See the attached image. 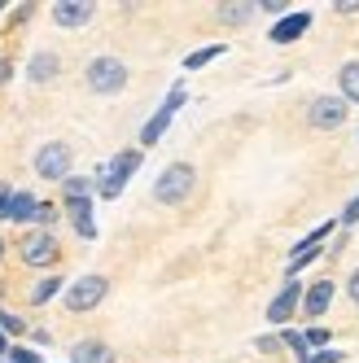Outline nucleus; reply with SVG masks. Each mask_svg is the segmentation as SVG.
Returning <instances> with one entry per match:
<instances>
[{
    "mask_svg": "<svg viewBox=\"0 0 359 363\" xmlns=\"http://www.w3.org/2000/svg\"><path fill=\"white\" fill-rule=\"evenodd\" d=\"M197 184V171L189 162H171L158 179H153V201H162V206H180Z\"/></svg>",
    "mask_w": 359,
    "mask_h": 363,
    "instance_id": "obj_1",
    "label": "nucleus"
},
{
    "mask_svg": "<svg viewBox=\"0 0 359 363\" xmlns=\"http://www.w3.org/2000/svg\"><path fill=\"white\" fill-rule=\"evenodd\" d=\"M136 167H140V149H127V153H118L114 162L101 167V175H96L101 197H118V193H123V184L132 179V171H136Z\"/></svg>",
    "mask_w": 359,
    "mask_h": 363,
    "instance_id": "obj_2",
    "label": "nucleus"
},
{
    "mask_svg": "<svg viewBox=\"0 0 359 363\" xmlns=\"http://www.w3.org/2000/svg\"><path fill=\"white\" fill-rule=\"evenodd\" d=\"M84 79H88L92 92H118V88L127 84V66H123L118 57H96V62H88Z\"/></svg>",
    "mask_w": 359,
    "mask_h": 363,
    "instance_id": "obj_3",
    "label": "nucleus"
},
{
    "mask_svg": "<svg viewBox=\"0 0 359 363\" xmlns=\"http://www.w3.org/2000/svg\"><path fill=\"white\" fill-rule=\"evenodd\" d=\"M184 96H189V92H184V84H175V88H171V96L162 101V110H158V114H153V118H149V123L140 127V145H158V140H162V132L171 127L175 110L184 106Z\"/></svg>",
    "mask_w": 359,
    "mask_h": 363,
    "instance_id": "obj_4",
    "label": "nucleus"
},
{
    "mask_svg": "<svg viewBox=\"0 0 359 363\" xmlns=\"http://www.w3.org/2000/svg\"><path fill=\"white\" fill-rule=\"evenodd\" d=\"M106 289H110L106 276H79V280L66 289V306H70V311H92L101 298H106Z\"/></svg>",
    "mask_w": 359,
    "mask_h": 363,
    "instance_id": "obj_5",
    "label": "nucleus"
},
{
    "mask_svg": "<svg viewBox=\"0 0 359 363\" xmlns=\"http://www.w3.org/2000/svg\"><path fill=\"white\" fill-rule=\"evenodd\" d=\"M22 263H27V267L57 263V237H53V232H31V237L22 241Z\"/></svg>",
    "mask_w": 359,
    "mask_h": 363,
    "instance_id": "obj_6",
    "label": "nucleus"
},
{
    "mask_svg": "<svg viewBox=\"0 0 359 363\" xmlns=\"http://www.w3.org/2000/svg\"><path fill=\"white\" fill-rule=\"evenodd\" d=\"M306 118H311V127H320V132H333V127L346 123V101H338V96H316L311 110H306Z\"/></svg>",
    "mask_w": 359,
    "mask_h": 363,
    "instance_id": "obj_7",
    "label": "nucleus"
},
{
    "mask_svg": "<svg viewBox=\"0 0 359 363\" xmlns=\"http://www.w3.org/2000/svg\"><path fill=\"white\" fill-rule=\"evenodd\" d=\"M35 171L44 179H70V149L66 145H44L35 153Z\"/></svg>",
    "mask_w": 359,
    "mask_h": 363,
    "instance_id": "obj_8",
    "label": "nucleus"
},
{
    "mask_svg": "<svg viewBox=\"0 0 359 363\" xmlns=\"http://www.w3.org/2000/svg\"><path fill=\"white\" fill-rule=\"evenodd\" d=\"M298 302H302V284H298V280H289L285 289H280V294L272 298V306H267V320H272V324H285V320L294 315V306H298Z\"/></svg>",
    "mask_w": 359,
    "mask_h": 363,
    "instance_id": "obj_9",
    "label": "nucleus"
},
{
    "mask_svg": "<svg viewBox=\"0 0 359 363\" xmlns=\"http://www.w3.org/2000/svg\"><path fill=\"white\" fill-rule=\"evenodd\" d=\"M53 22L57 27H84V22H92V5L88 0H62V5H53Z\"/></svg>",
    "mask_w": 359,
    "mask_h": 363,
    "instance_id": "obj_10",
    "label": "nucleus"
},
{
    "mask_svg": "<svg viewBox=\"0 0 359 363\" xmlns=\"http://www.w3.org/2000/svg\"><path fill=\"white\" fill-rule=\"evenodd\" d=\"M328 228H333V223H320V228L311 232V237H306V241L294 250V258H289V276H294V272H302V267H306V263H311V258L320 254V241L328 237Z\"/></svg>",
    "mask_w": 359,
    "mask_h": 363,
    "instance_id": "obj_11",
    "label": "nucleus"
},
{
    "mask_svg": "<svg viewBox=\"0 0 359 363\" xmlns=\"http://www.w3.org/2000/svg\"><path fill=\"white\" fill-rule=\"evenodd\" d=\"M306 27H311V13H285L272 27V44H289V40H298Z\"/></svg>",
    "mask_w": 359,
    "mask_h": 363,
    "instance_id": "obj_12",
    "label": "nucleus"
},
{
    "mask_svg": "<svg viewBox=\"0 0 359 363\" xmlns=\"http://www.w3.org/2000/svg\"><path fill=\"white\" fill-rule=\"evenodd\" d=\"M66 211L74 219V228H79V237L92 241L96 237V223H92V197H79V201H66Z\"/></svg>",
    "mask_w": 359,
    "mask_h": 363,
    "instance_id": "obj_13",
    "label": "nucleus"
},
{
    "mask_svg": "<svg viewBox=\"0 0 359 363\" xmlns=\"http://www.w3.org/2000/svg\"><path fill=\"white\" fill-rule=\"evenodd\" d=\"M70 363H114V350L106 342H79L70 350Z\"/></svg>",
    "mask_w": 359,
    "mask_h": 363,
    "instance_id": "obj_14",
    "label": "nucleus"
},
{
    "mask_svg": "<svg viewBox=\"0 0 359 363\" xmlns=\"http://www.w3.org/2000/svg\"><path fill=\"white\" fill-rule=\"evenodd\" d=\"M57 70H62L57 53H35V57H31V66H27V79H31V84H48Z\"/></svg>",
    "mask_w": 359,
    "mask_h": 363,
    "instance_id": "obj_15",
    "label": "nucleus"
},
{
    "mask_svg": "<svg viewBox=\"0 0 359 363\" xmlns=\"http://www.w3.org/2000/svg\"><path fill=\"white\" fill-rule=\"evenodd\" d=\"M328 302H333V284L328 280H316L311 289H306V315H324Z\"/></svg>",
    "mask_w": 359,
    "mask_h": 363,
    "instance_id": "obj_16",
    "label": "nucleus"
},
{
    "mask_svg": "<svg viewBox=\"0 0 359 363\" xmlns=\"http://www.w3.org/2000/svg\"><path fill=\"white\" fill-rule=\"evenodd\" d=\"M35 211H40V201L31 193H13V201H9V219L13 223H35Z\"/></svg>",
    "mask_w": 359,
    "mask_h": 363,
    "instance_id": "obj_17",
    "label": "nucleus"
},
{
    "mask_svg": "<svg viewBox=\"0 0 359 363\" xmlns=\"http://www.w3.org/2000/svg\"><path fill=\"white\" fill-rule=\"evenodd\" d=\"M338 79H342V101H359V62H346Z\"/></svg>",
    "mask_w": 359,
    "mask_h": 363,
    "instance_id": "obj_18",
    "label": "nucleus"
},
{
    "mask_svg": "<svg viewBox=\"0 0 359 363\" xmlns=\"http://www.w3.org/2000/svg\"><path fill=\"white\" fill-rule=\"evenodd\" d=\"M223 53V44H211V48H197V53H189L184 57V70H201V66H206V62H215Z\"/></svg>",
    "mask_w": 359,
    "mask_h": 363,
    "instance_id": "obj_19",
    "label": "nucleus"
},
{
    "mask_svg": "<svg viewBox=\"0 0 359 363\" xmlns=\"http://www.w3.org/2000/svg\"><path fill=\"white\" fill-rule=\"evenodd\" d=\"M62 184H66V201H79V197L92 193V179L88 175H70V179H62Z\"/></svg>",
    "mask_w": 359,
    "mask_h": 363,
    "instance_id": "obj_20",
    "label": "nucleus"
},
{
    "mask_svg": "<svg viewBox=\"0 0 359 363\" xmlns=\"http://www.w3.org/2000/svg\"><path fill=\"white\" fill-rule=\"evenodd\" d=\"M57 289H62V280H57V276H48V280H40L35 289H31V302H35V306H44L48 298H57Z\"/></svg>",
    "mask_w": 359,
    "mask_h": 363,
    "instance_id": "obj_21",
    "label": "nucleus"
},
{
    "mask_svg": "<svg viewBox=\"0 0 359 363\" xmlns=\"http://www.w3.org/2000/svg\"><path fill=\"white\" fill-rule=\"evenodd\" d=\"M250 9H259V5H219V18L237 27V22H245V18H250Z\"/></svg>",
    "mask_w": 359,
    "mask_h": 363,
    "instance_id": "obj_22",
    "label": "nucleus"
},
{
    "mask_svg": "<svg viewBox=\"0 0 359 363\" xmlns=\"http://www.w3.org/2000/svg\"><path fill=\"white\" fill-rule=\"evenodd\" d=\"M280 342H285V346H289L298 359H311V346H306V337H302V333H294V328H289L285 337H280Z\"/></svg>",
    "mask_w": 359,
    "mask_h": 363,
    "instance_id": "obj_23",
    "label": "nucleus"
},
{
    "mask_svg": "<svg viewBox=\"0 0 359 363\" xmlns=\"http://www.w3.org/2000/svg\"><path fill=\"white\" fill-rule=\"evenodd\" d=\"M342 223H346V228H355V223H359V197H350V206L342 211Z\"/></svg>",
    "mask_w": 359,
    "mask_h": 363,
    "instance_id": "obj_24",
    "label": "nucleus"
},
{
    "mask_svg": "<svg viewBox=\"0 0 359 363\" xmlns=\"http://www.w3.org/2000/svg\"><path fill=\"white\" fill-rule=\"evenodd\" d=\"M0 328H5V333H13V337H18V333H22V328H27V324H22L18 315H0Z\"/></svg>",
    "mask_w": 359,
    "mask_h": 363,
    "instance_id": "obj_25",
    "label": "nucleus"
},
{
    "mask_svg": "<svg viewBox=\"0 0 359 363\" xmlns=\"http://www.w3.org/2000/svg\"><path fill=\"white\" fill-rule=\"evenodd\" d=\"M9 201H13L9 184H0V219H9Z\"/></svg>",
    "mask_w": 359,
    "mask_h": 363,
    "instance_id": "obj_26",
    "label": "nucleus"
},
{
    "mask_svg": "<svg viewBox=\"0 0 359 363\" xmlns=\"http://www.w3.org/2000/svg\"><path fill=\"white\" fill-rule=\"evenodd\" d=\"M338 359H342L338 350H316V354H311V359H306V363H338Z\"/></svg>",
    "mask_w": 359,
    "mask_h": 363,
    "instance_id": "obj_27",
    "label": "nucleus"
},
{
    "mask_svg": "<svg viewBox=\"0 0 359 363\" xmlns=\"http://www.w3.org/2000/svg\"><path fill=\"white\" fill-rule=\"evenodd\" d=\"M9 359H13V363H40V354H35V350H22V346H18Z\"/></svg>",
    "mask_w": 359,
    "mask_h": 363,
    "instance_id": "obj_28",
    "label": "nucleus"
},
{
    "mask_svg": "<svg viewBox=\"0 0 359 363\" xmlns=\"http://www.w3.org/2000/svg\"><path fill=\"white\" fill-rule=\"evenodd\" d=\"M53 215H57L53 206H48V201H40V211H35V223H53Z\"/></svg>",
    "mask_w": 359,
    "mask_h": 363,
    "instance_id": "obj_29",
    "label": "nucleus"
},
{
    "mask_svg": "<svg viewBox=\"0 0 359 363\" xmlns=\"http://www.w3.org/2000/svg\"><path fill=\"white\" fill-rule=\"evenodd\" d=\"M259 350H263V354H276V350H280V337H259Z\"/></svg>",
    "mask_w": 359,
    "mask_h": 363,
    "instance_id": "obj_30",
    "label": "nucleus"
},
{
    "mask_svg": "<svg viewBox=\"0 0 359 363\" xmlns=\"http://www.w3.org/2000/svg\"><path fill=\"white\" fill-rule=\"evenodd\" d=\"M324 342H328L324 328H311V333H306V346H324Z\"/></svg>",
    "mask_w": 359,
    "mask_h": 363,
    "instance_id": "obj_31",
    "label": "nucleus"
},
{
    "mask_svg": "<svg viewBox=\"0 0 359 363\" xmlns=\"http://www.w3.org/2000/svg\"><path fill=\"white\" fill-rule=\"evenodd\" d=\"M346 294L359 302V267H355V272H350V280H346Z\"/></svg>",
    "mask_w": 359,
    "mask_h": 363,
    "instance_id": "obj_32",
    "label": "nucleus"
},
{
    "mask_svg": "<svg viewBox=\"0 0 359 363\" xmlns=\"http://www.w3.org/2000/svg\"><path fill=\"white\" fill-rule=\"evenodd\" d=\"M259 9H267V13H285L289 5H285V0H263V5H259Z\"/></svg>",
    "mask_w": 359,
    "mask_h": 363,
    "instance_id": "obj_33",
    "label": "nucleus"
},
{
    "mask_svg": "<svg viewBox=\"0 0 359 363\" xmlns=\"http://www.w3.org/2000/svg\"><path fill=\"white\" fill-rule=\"evenodd\" d=\"M333 9H338V13H359V0H338Z\"/></svg>",
    "mask_w": 359,
    "mask_h": 363,
    "instance_id": "obj_34",
    "label": "nucleus"
},
{
    "mask_svg": "<svg viewBox=\"0 0 359 363\" xmlns=\"http://www.w3.org/2000/svg\"><path fill=\"white\" fill-rule=\"evenodd\" d=\"M5 79H13V66H9V57H0V84Z\"/></svg>",
    "mask_w": 359,
    "mask_h": 363,
    "instance_id": "obj_35",
    "label": "nucleus"
},
{
    "mask_svg": "<svg viewBox=\"0 0 359 363\" xmlns=\"http://www.w3.org/2000/svg\"><path fill=\"white\" fill-rule=\"evenodd\" d=\"M5 350H9V346H5V337H0V354H5Z\"/></svg>",
    "mask_w": 359,
    "mask_h": 363,
    "instance_id": "obj_36",
    "label": "nucleus"
},
{
    "mask_svg": "<svg viewBox=\"0 0 359 363\" xmlns=\"http://www.w3.org/2000/svg\"><path fill=\"white\" fill-rule=\"evenodd\" d=\"M0 254H5V241H0Z\"/></svg>",
    "mask_w": 359,
    "mask_h": 363,
    "instance_id": "obj_37",
    "label": "nucleus"
},
{
    "mask_svg": "<svg viewBox=\"0 0 359 363\" xmlns=\"http://www.w3.org/2000/svg\"><path fill=\"white\" fill-rule=\"evenodd\" d=\"M0 9H5V0H0Z\"/></svg>",
    "mask_w": 359,
    "mask_h": 363,
    "instance_id": "obj_38",
    "label": "nucleus"
}]
</instances>
